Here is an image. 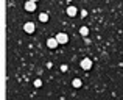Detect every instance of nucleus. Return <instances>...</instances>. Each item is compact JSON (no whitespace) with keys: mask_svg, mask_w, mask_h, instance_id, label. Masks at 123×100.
<instances>
[{"mask_svg":"<svg viewBox=\"0 0 123 100\" xmlns=\"http://www.w3.org/2000/svg\"><path fill=\"white\" fill-rule=\"evenodd\" d=\"M31 2H37V0H31Z\"/></svg>","mask_w":123,"mask_h":100,"instance_id":"obj_11","label":"nucleus"},{"mask_svg":"<svg viewBox=\"0 0 123 100\" xmlns=\"http://www.w3.org/2000/svg\"><path fill=\"white\" fill-rule=\"evenodd\" d=\"M41 85H42V81H41L39 78H37V80H34V86H36V88H39Z\"/></svg>","mask_w":123,"mask_h":100,"instance_id":"obj_10","label":"nucleus"},{"mask_svg":"<svg viewBox=\"0 0 123 100\" xmlns=\"http://www.w3.org/2000/svg\"><path fill=\"white\" fill-rule=\"evenodd\" d=\"M55 38L58 39L59 44H67V42H69V36H67V33H58Z\"/></svg>","mask_w":123,"mask_h":100,"instance_id":"obj_1","label":"nucleus"},{"mask_svg":"<svg viewBox=\"0 0 123 100\" xmlns=\"http://www.w3.org/2000/svg\"><path fill=\"white\" fill-rule=\"evenodd\" d=\"M24 6H25V9H27L28 13H33L34 9H36V2H31V0H27Z\"/></svg>","mask_w":123,"mask_h":100,"instance_id":"obj_3","label":"nucleus"},{"mask_svg":"<svg viewBox=\"0 0 123 100\" xmlns=\"http://www.w3.org/2000/svg\"><path fill=\"white\" fill-rule=\"evenodd\" d=\"M72 86H73V88H76V89H78V88H81V86H83V81H81L80 78H75V80L72 81Z\"/></svg>","mask_w":123,"mask_h":100,"instance_id":"obj_7","label":"nucleus"},{"mask_svg":"<svg viewBox=\"0 0 123 100\" xmlns=\"http://www.w3.org/2000/svg\"><path fill=\"white\" fill-rule=\"evenodd\" d=\"M39 20L41 22H47L48 20V14H47V13H41V14H39Z\"/></svg>","mask_w":123,"mask_h":100,"instance_id":"obj_8","label":"nucleus"},{"mask_svg":"<svg viewBox=\"0 0 123 100\" xmlns=\"http://www.w3.org/2000/svg\"><path fill=\"white\" fill-rule=\"evenodd\" d=\"M76 13H78L76 6H67V16H70V17H75Z\"/></svg>","mask_w":123,"mask_h":100,"instance_id":"obj_6","label":"nucleus"},{"mask_svg":"<svg viewBox=\"0 0 123 100\" xmlns=\"http://www.w3.org/2000/svg\"><path fill=\"white\" fill-rule=\"evenodd\" d=\"M34 28H36V27H34V24H33V22H27V24L24 25L25 33H33V31H34Z\"/></svg>","mask_w":123,"mask_h":100,"instance_id":"obj_5","label":"nucleus"},{"mask_svg":"<svg viewBox=\"0 0 123 100\" xmlns=\"http://www.w3.org/2000/svg\"><path fill=\"white\" fill-rule=\"evenodd\" d=\"M58 44H59V42H58L56 38H48V39H47V47H48V49H56Z\"/></svg>","mask_w":123,"mask_h":100,"instance_id":"obj_4","label":"nucleus"},{"mask_svg":"<svg viewBox=\"0 0 123 100\" xmlns=\"http://www.w3.org/2000/svg\"><path fill=\"white\" fill-rule=\"evenodd\" d=\"M80 33H81L83 36H87V34H89V28H87V27H81V28H80Z\"/></svg>","mask_w":123,"mask_h":100,"instance_id":"obj_9","label":"nucleus"},{"mask_svg":"<svg viewBox=\"0 0 123 100\" xmlns=\"http://www.w3.org/2000/svg\"><path fill=\"white\" fill-rule=\"evenodd\" d=\"M80 66H81L84 70H89L90 67H92V60H90V58H84V60H81Z\"/></svg>","mask_w":123,"mask_h":100,"instance_id":"obj_2","label":"nucleus"}]
</instances>
